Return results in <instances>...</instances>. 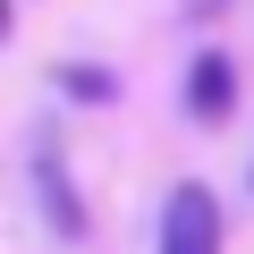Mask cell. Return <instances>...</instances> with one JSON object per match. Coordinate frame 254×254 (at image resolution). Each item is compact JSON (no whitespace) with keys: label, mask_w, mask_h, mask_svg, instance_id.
I'll return each mask as SVG.
<instances>
[{"label":"cell","mask_w":254,"mask_h":254,"mask_svg":"<svg viewBox=\"0 0 254 254\" xmlns=\"http://www.w3.org/2000/svg\"><path fill=\"white\" fill-rule=\"evenodd\" d=\"M161 254H220V203H212V187H170V203H161Z\"/></svg>","instance_id":"cell-1"},{"label":"cell","mask_w":254,"mask_h":254,"mask_svg":"<svg viewBox=\"0 0 254 254\" xmlns=\"http://www.w3.org/2000/svg\"><path fill=\"white\" fill-rule=\"evenodd\" d=\"M187 110H195V119H229V110H237V76H229L220 51H203V60L187 68Z\"/></svg>","instance_id":"cell-2"}]
</instances>
